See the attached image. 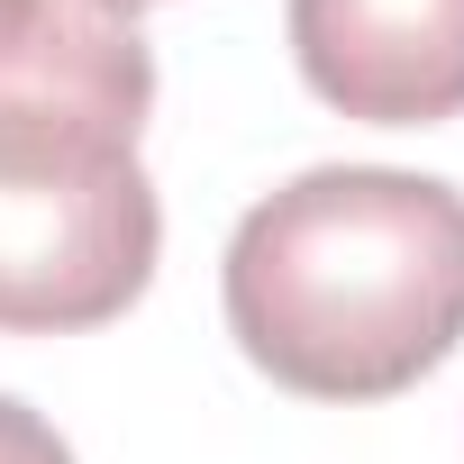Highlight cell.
<instances>
[{
    "label": "cell",
    "mask_w": 464,
    "mask_h": 464,
    "mask_svg": "<svg viewBox=\"0 0 464 464\" xmlns=\"http://www.w3.org/2000/svg\"><path fill=\"white\" fill-rule=\"evenodd\" d=\"M155 55L110 0H0V337L110 328L164 256Z\"/></svg>",
    "instance_id": "cell-1"
},
{
    "label": "cell",
    "mask_w": 464,
    "mask_h": 464,
    "mask_svg": "<svg viewBox=\"0 0 464 464\" xmlns=\"http://www.w3.org/2000/svg\"><path fill=\"white\" fill-rule=\"evenodd\" d=\"M0 464H73V446L28 410V401H10L0 392Z\"/></svg>",
    "instance_id": "cell-4"
},
{
    "label": "cell",
    "mask_w": 464,
    "mask_h": 464,
    "mask_svg": "<svg viewBox=\"0 0 464 464\" xmlns=\"http://www.w3.org/2000/svg\"><path fill=\"white\" fill-rule=\"evenodd\" d=\"M301 82L364 128L464 119V0H292Z\"/></svg>",
    "instance_id": "cell-3"
},
{
    "label": "cell",
    "mask_w": 464,
    "mask_h": 464,
    "mask_svg": "<svg viewBox=\"0 0 464 464\" xmlns=\"http://www.w3.org/2000/svg\"><path fill=\"white\" fill-rule=\"evenodd\" d=\"M227 337L301 401H392L464 346V191L401 164H310L218 265Z\"/></svg>",
    "instance_id": "cell-2"
},
{
    "label": "cell",
    "mask_w": 464,
    "mask_h": 464,
    "mask_svg": "<svg viewBox=\"0 0 464 464\" xmlns=\"http://www.w3.org/2000/svg\"><path fill=\"white\" fill-rule=\"evenodd\" d=\"M110 10H119V19H137V10H155V0H110Z\"/></svg>",
    "instance_id": "cell-5"
}]
</instances>
